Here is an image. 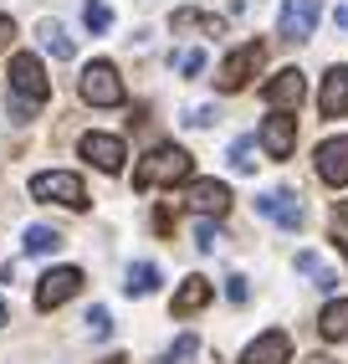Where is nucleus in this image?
I'll return each mask as SVG.
<instances>
[{
	"label": "nucleus",
	"mask_w": 348,
	"mask_h": 364,
	"mask_svg": "<svg viewBox=\"0 0 348 364\" xmlns=\"http://www.w3.org/2000/svg\"><path fill=\"white\" fill-rule=\"evenodd\" d=\"M190 169H195V159L180 149V144H159V149H148L143 164L134 169V185L138 190H148V185H180V180H190Z\"/></svg>",
	"instance_id": "1"
},
{
	"label": "nucleus",
	"mask_w": 348,
	"mask_h": 364,
	"mask_svg": "<svg viewBox=\"0 0 348 364\" xmlns=\"http://www.w3.org/2000/svg\"><path fill=\"white\" fill-rule=\"evenodd\" d=\"M31 196L36 200H52V205H67V210H87V185L67 169H46V175H31Z\"/></svg>",
	"instance_id": "2"
},
{
	"label": "nucleus",
	"mask_w": 348,
	"mask_h": 364,
	"mask_svg": "<svg viewBox=\"0 0 348 364\" xmlns=\"http://www.w3.org/2000/svg\"><path fill=\"white\" fill-rule=\"evenodd\" d=\"M11 87H16V98H26L31 108H41L52 98V82H46V67H41L36 52H16L11 57Z\"/></svg>",
	"instance_id": "3"
},
{
	"label": "nucleus",
	"mask_w": 348,
	"mask_h": 364,
	"mask_svg": "<svg viewBox=\"0 0 348 364\" xmlns=\"http://www.w3.org/2000/svg\"><path fill=\"white\" fill-rule=\"evenodd\" d=\"M77 87H82V103H92V108H118L123 103V77H118L113 62H87Z\"/></svg>",
	"instance_id": "4"
},
{
	"label": "nucleus",
	"mask_w": 348,
	"mask_h": 364,
	"mask_svg": "<svg viewBox=\"0 0 348 364\" xmlns=\"http://www.w3.org/2000/svg\"><path fill=\"white\" fill-rule=\"evenodd\" d=\"M261 57H266V46H261V41H246L241 52H231V57H226V67H220V77H215V82H220V92H241L246 82H251V72L261 67Z\"/></svg>",
	"instance_id": "5"
},
{
	"label": "nucleus",
	"mask_w": 348,
	"mask_h": 364,
	"mask_svg": "<svg viewBox=\"0 0 348 364\" xmlns=\"http://www.w3.org/2000/svg\"><path fill=\"white\" fill-rule=\"evenodd\" d=\"M77 287H82V272H77V267H52V272L36 282V308L52 313V308H62L72 293H77Z\"/></svg>",
	"instance_id": "6"
},
{
	"label": "nucleus",
	"mask_w": 348,
	"mask_h": 364,
	"mask_svg": "<svg viewBox=\"0 0 348 364\" xmlns=\"http://www.w3.org/2000/svg\"><path fill=\"white\" fill-rule=\"evenodd\" d=\"M312 159H317V180L322 185H348V134L322 139Z\"/></svg>",
	"instance_id": "7"
},
{
	"label": "nucleus",
	"mask_w": 348,
	"mask_h": 364,
	"mask_svg": "<svg viewBox=\"0 0 348 364\" xmlns=\"http://www.w3.org/2000/svg\"><path fill=\"white\" fill-rule=\"evenodd\" d=\"M303 92H308V77H303L297 67H282L277 77H271V82L261 87V98H266L271 108H277V113H287V108L303 103Z\"/></svg>",
	"instance_id": "8"
},
{
	"label": "nucleus",
	"mask_w": 348,
	"mask_h": 364,
	"mask_svg": "<svg viewBox=\"0 0 348 364\" xmlns=\"http://www.w3.org/2000/svg\"><path fill=\"white\" fill-rule=\"evenodd\" d=\"M256 144H261L271 159H287V154L297 149V118H292V113H271L266 124H261V139H256Z\"/></svg>",
	"instance_id": "9"
},
{
	"label": "nucleus",
	"mask_w": 348,
	"mask_h": 364,
	"mask_svg": "<svg viewBox=\"0 0 348 364\" xmlns=\"http://www.w3.org/2000/svg\"><path fill=\"white\" fill-rule=\"evenodd\" d=\"M317 0H287L282 6V16H277V31L287 36V41H308L312 36V26H317Z\"/></svg>",
	"instance_id": "10"
},
{
	"label": "nucleus",
	"mask_w": 348,
	"mask_h": 364,
	"mask_svg": "<svg viewBox=\"0 0 348 364\" xmlns=\"http://www.w3.org/2000/svg\"><path fill=\"white\" fill-rule=\"evenodd\" d=\"M82 159H92L97 169H108V175H118L123 169V159H129V149H123V139H113V134H82Z\"/></svg>",
	"instance_id": "11"
},
{
	"label": "nucleus",
	"mask_w": 348,
	"mask_h": 364,
	"mask_svg": "<svg viewBox=\"0 0 348 364\" xmlns=\"http://www.w3.org/2000/svg\"><path fill=\"white\" fill-rule=\"evenodd\" d=\"M256 210L266 215V221L287 226V231H297V226H303V200H297L292 190H266V196L256 200Z\"/></svg>",
	"instance_id": "12"
},
{
	"label": "nucleus",
	"mask_w": 348,
	"mask_h": 364,
	"mask_svg": "<svg viewBox=\"0 0 348 364\" xmlns=\"http://www.w3.org/2000/svg\"><path fill=\"white\" fill-rule=\"evenodd\" d=\"M292 359V338L282 333V328H271V333H261L251 349L241 354V364H287Z\"/></svg>",
	"instance_id": "13"
},
{
	"label": "nucleus",
	"mask_w": 348,
	"mask_h": 364,
	"mask_svg": "<svg viewBox=\"0 0 348 364\" xmlns=\"http://www.w3.org/2000/svg\"><path fill=\"white\" fill-rule=\"evenodd\" d=\"M190 210H200V215H226V210H231V190L220 185V180H195V185H190Z\"/></svg>",
	"instance_id": "14"
},
{
	"label": "nucleus",
	"mask_w": 348,
	"mask_h": 364,
	"mask_svg": "<svg viewBox=\"0 0 348 364\" xmlns=\"http://www.w3.org/2000/svg\"><path fill=\"white\" fill-rule=\"evenodd\" d=\"M317 108H322V118H343L348 113V67H333L328 77H322Z\"/></svg>",
	"instance_id": "15"
},
{
	"label": "nucleus",
	"mask_w": 348,
	"mask_h": 364,
	"mask_svg": "<svg viewBox=\"0 0 348 364\" xmlns=\"http://www.w3.org/2000/svg\"><path fill=\"white\" fill-rule=\"evenodd\" d=\"M205 303H210V282H205V277H185V287L174 293V313L190 318V313H200Z\"/></svg>",
	"instance_id": "16"
},
{
	"label": "nucleus",
	"mask_w": 348,
	"mask_h": 364,
	"mask_svg": "<svg viewBox=\"0 0 348 364\" xmlns=\"http://www.w3.org/2000/svg\"><path fill=\"white\" fill-rule=\"evenodd\" d=\"M36 41H41L52 57H62V62H72V52H77V41H72L57 21H41V26H36Z\"/></svg>",
	"instance_id": "17"
},
{
	"label": "nucleus",
	"mask_w": 348,
	"mask_h": 364,
	"mask_svg": "<svg viewBox=\"0 0 348 364\" xmlns=\"http://www.w3.org/2000/svg\"><path fill=\"white\" fill-rule=\"evenodd\" d=\"M21 247H26V257H52V252L62 247V231H52V226H26Z\"/></svg>",
	"instance_id": "18"
},
{
	"label": "nucleus",
	"mask_w": 348,
	"mask_h": 364,
	"mask_svg": "<svg viewBox=\"0 0 348 364\" xmlns=\"http://www.w3.org/2000/svg\"><path fill=\"white\" fill-rule=\"evenodd\" d=\"M174 31H205V36H226L220 16H200V11H174Z\"/></svg>",
	"instance_id": "19"
},
{
	"label": "nucleus",
	"mask_w": 348,
	"mask_h": 364,
	"mask_svg": "<svg viewBox=\"0 0 348 364\" xmlns=\"http://www.w3.org/2000/svg\"><path fill=\"white\" fill-rule=\"evenodd\" d=\"M317 328H322V338H348V298H338V303L322 308Z\"/></svg>",
	"instance_id": "20"
},
{
	"label": "nucleus",
	"mask_w": 348,
	"mask_h": 364,
	"mask_svg": "<svg viewBox=\"0 0 348 364\" xmlns=\"http://www.w3.org/2000/svg\"><path fill=\"white\" fill-rule=\"evenodd\" d=\"M154 287H159V267H154V262L129 267V298H148Z\"/></svg>",
	"instance_id": "21"
},
{
	"label": "nucleus",
	"mask_w": 348,
	"mask_h": 364,
	"mask_svg": "<svg viewBox=\"0 0 348 364\" xmlns=\"http://www.w3.org/2000/svg\"><path fill=\"white\" fill-rule=\"evenodd\" d=\"M297 272L317 277L322 293H328V287H338V272H333V267H322V262H317V252H297Z\"/></svg>",
	"instance_id": "22"
},
{
	"label": "nucleus",
	"mask_w": 348,
	"mask_h": 364,
	"mask_svg": "<svg viewBox=\"0 0 348 364\" xmlns=\"http://www.w3.org/2000/svg\"><path fill=\"white\" fill-rule=\"evenodd\" d=\"M195 354H200V338H195V333H180V338H174V349L159 354L154 364H195Z\"/></svg>",
	"instance_id": "23"
},
{
	"label": "nucleus",
	"mask_w": 348,
	"mask_h": 364,
	"mask_svg": "<svg viewBox=\"0 0 348 364\" xmlns=\"http://www.w3.org/2000/svg\"><path fill=\"white\" fill-rule=\"evenodd\" d=\"M231 164L241 169V175H251V169L261 164V159H256V139H251V134H241V139L231 144Z\"/></svg>",
	"instance_id": "24"
},
{
	"label": "nucleus",
	"mask_w": 348,
	"mask_h": 364,
	"mask_svg": "<svg viewBox=\"0 0 348 364\" xmlns=\"http://www.w3.org/2000/svg\"><path fill=\"white\" fill-rule=\"evenodd\" d=\"M82 21H87V31H108V21H113V11L103 6V0H87V11H82Z\"/></svg>",
	"instance_id": "25"
},
{
	"label": "nucleus",
	"mask_w": 348,
	"mask_h": 364,
	"mask_svg": "<svg viewBox=\"0 0 348 364\" xmlns=\"http://www.w3.org/2000/svg\"><path fill=\"white\" fill-rule=\"evenodd\" d=\"M195 247H200V252H215L220 247V231H215L210 215H205V221H195Z\"/></svg>",
	"instance_id": "26"
},
{
	"label": "nucleus",
	"mask_w": 348,
	"mask_h": 364,
	"mask_svg": "<svg viewBox=\"0 0 348 364\" xmlns=\"http://www.w3.org/2000/svg\"><path fill=\"white\" fill-rule=\"evenodd\" d=\"M87 333H92V338H108V333H113L108 308H92V313H87Z\"/></svg>",
	"instance_id": "27"
},
{
	"label": "nucleus",
	"mask_w": 348,
	"mask_h": 364,
	"mask_svg": "<svg viewBox=\"0 0 348 364\" xmlns=\"http://www.w3.org/2000/svg\"><path fill=\"white\" fill-rule=\"evenodd\" d=\"M180 72H185V77H195V72H205V52H185V57H180Z\"/></svg>",
	"instance_id": "28"
},
{
	"label": "nucleus",
	"mask_w": 348,
	"mask_h": 364,
	"mask_svg": "<svg viewBox=\"0 0 348 364\" xmlns=\"http://www.w3.org/2000/svg\"><path fill=\"white\" fill-rule=\"evenodd\" d=\"M226 298H231V303H246V298H251V287H246V277H231V282H226Z\"/></svg>",
	"instance_id": "29"
},
{
	"label": "nucleus",
	"mask_w": 348,
	"mask_h": 364,
	"mask_svg": "<svg viewBox=\"0 0 348 364\" xmlns=\"http://www.w3.org/2000/svg\"><path fill=\"white\" fill-rule=\"evenodd\" d=\"M185 124H195V129H210V124H215V108H195V113L185 118Z\"/></svg>",
	"instance_id": "30"
},
{
	"label": "nucleus",
	"mask_w": 348,
	"mask_h": 364,
	"mask_svg": "<svg viewBox=\"0 0 348 364\" xmlns=\"http://www.w3.org/2000/svg\"><path fill=\"white\" fill-rule=\"evenodd\" d=\"M11 36H16V21H11V16H0V46H6Z\"/></svg>",
	"instance_id": "31"
},
{
	"label": "nucleus",
	"mask_w": 348,
	"mask_h": 364,
	"mask_svg": "<svg viewBox=\"0 0 348 364\" xmlns=\"http://www.w3.org/2000/svg\"><path fill=\"white\" fill-rule=\"evenodd\" d=\"M338 26H343V31H348V6H343V11H338Z\"/></svg>",
	"instance_id": "32"
},
{
	"label": "nucleus",
	"mask_w": 348,
	"mask_h": 364,
	"mask_svg": "<svg viewBox=\"0 0 348 364\" xmlns=\"http://www.w3.org/2000/svg\"><path fill=\"white\" fill-rule=\"evenodd\" d=\"M338 215H343V226H348V200H343V210H338Z\"/></svg>",
	"instance_id": "33"
},
{
	"label": "nucleus",
	"mask_w": 348,
	"mask_h": 364,
	"mask_svg": "<svg viewBox=\"0 0 348 364\" xmlns=\"http://www.w3.org/2000/svg\"><path fill=\"white\" fill-rule=\"evenodd\" d=\"M0 323H6V303H0Z\"/></svg>",
	"instance_id": "34"
}]
</instances>
